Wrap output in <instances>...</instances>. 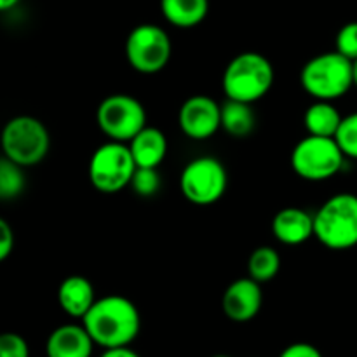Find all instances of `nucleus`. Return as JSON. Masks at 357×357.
Instances as JSON below:
<instances>
[{
  "label": "nucleus",
  "mask_w": 357,
  "mask_h": 357,
  "mask_svg": "<svg viewBox=\"0 0 357 357\" xmlns=\"http://www.w3.org/2000/svg\"><path fill=\"white\" fill-rule=\"evenodd\" d=\"M84 328L101 349L129 347L142 330V316L135 303L121 295L96 298L82 319Z\"/></svg>",
  "instance_id": "obj_1"
},
{
  "label": "nucleus",
  "mask_w": 357,
  "mask_h": 357,
  "mask_svg": "<svg viewBox=\"0 0 357 357\" xmlns=\"http://www.w3.org/2000/svg\"><path fill=\"white\" fill-rule=\"evenodd\" d=\"M274 77V66L264 54L255 51L241 52L223 72V93L227 100L253 105L271 91Z\"/></svg>",
  "instance_id": "obj_2"
},
{
  "label": "nucleus",
  "mask_w": 357,
  "mask_h": 357,
  "mask_svg": "<svg viewBox=\"0 0 357 357\" xmlns=\"http://www.w3.org/2000/svg\"><path fill=\"white\" fill-rule=\"evenodd\" d=\"M314 237L333 251L357 246V195L337 194L314 215Z\"/></svg>",
  "instance_id": "obj_3"
},
{
  "label": "nucleus",
  "mask_w": 357,
  "mask_h": 357,
  "mask_svg": "<svg viewBox=\"0 0 357 357\" xmlns=\"http://www.w3.org/2000/svg\"><path fill=\"white\" fill-rule=\"evenodd\" d=\"M303 89L319 101H335L354 86L352 61L340 52H323L309 59L300 72Z\"/></svg>",
  "instance_id": "obj_4"
},
{
  "label": "nucleus",
  "mask_w": 357,
  "mask_h": 357,
  "mask_svg": "<svg viewBox=\"0 0 357 357\" xmlns=\"http://www.w3.org/2000/svg\"><path fill=\"white\" fill-rule=\"evenodd\" d=\"M0 146L7 159L21 167H31L45 159L51 146V136L42 121L31 115H17L3 126Z\"/></svg>",
  "instance_id": "obj_5"
},
{
  "label": "nucleus",
  "mask_w": 357,
  "mask_h": 357,
  "mask_svg": "<svg viewBox=\"0 0 357 357\" xmlns=\"http://www.w3.org/2000/svg\"><path fill=\"white\" fill-rule=\"evenodd\" d=\"M136 162L129 145L121 142H108L94 150L89 160V181L101 194H117L129 187Z\"/></svg>",
  "instance_id": "obj_6"
},
{
  "label": "nucleus",
  "mask_w": 357,
  "mask_h": 357,
  "mask_svg": "<svg viewBox=\"0 0 357 357\" xmlns=\"http://www.w3.org/2000/svg\"><path fill=\"white\" fill-rule=\"evenodd\" d=\"M345 155L335 138L312 136L300 139L291 152V167L307 181L333 178L344 166Z\"/></svg>",
  "instance_id": "obj_7"
},
{
  "label": "nucleus",
  "mask_w": 357,
  "mask_h": 357,
  "mask_svg": "<svg viewBox=\"0 0 357 357\" xmlns=\"http://www.w3.org/2000/svg\"><path fill=\"white\" fill-rule=\"evenodd\" d=\"M173 52L169 35L157 24L143 23L132 28L126 40V58L132 70L145 75L162 72Z\"/></svg>",
  "instance_id": "obj_8"
},
{
  "label": "nucleus",
  "mask_w": 357,
  "mask_h": 357,
  "mask_svg": "<svg viewBox=\"0 0 357 357\" xmlns=\"http://www.w3.org/2000/svg\"><path fill=\"white\" fill-rule=\"evenodd\" d=\"M96 122L112 142L129 143L146 126V112L129 94H110L98 107Z\"/></svg>",
  "instance_id": "obj_9"
},
{
  "label": "nucleus",
  "mask_w": 357,
  "mask_h": 357,
  "mask_svg": "<svg viewBox=\"0 0 357 357\" xmlns=\"http://www.w3.org/2000/svg\"><path fill=\"white\" fill-rule=\"evenodd\" d=\"M227 169L215 157H197L183 167L180 176L181 194L197 206L215 204L227 190Z\"/></svg>",
  "instance_id": "obj_10"
},
{
  "label": "nucleus",
  "mask_w": 357,
  "mask_h": 357,
  "mask_svg": "<svg viewBox=\"0 0 357 357\" xmlns=\"http://www.w3.org/2000/svg\"><path fill=\"white\" fill-rule=\"evenodd\" d=\"M178 124L187 138L208 139L222 128V107L213 98L195 94L181 105Z\"/></svg>",
  "instance_id": "obj_11"
},
{
  "label": "nucleus",
  "mask_w": 357,
  "mask_h": 357,
  "mask_svg": "<svg viewBox=\"0 0 357 357\" xmlns=\"http://www.w3.org/2000/svg\"><path fill=\"white\" fill-rule=\"evenodd\" d=\"M264 305V293L260 282L251 279H237L225 289L222 298V309L234 323H248L255 319Z\"/></svg>",
  "instance_id": "obj_12"
},
{
  "label": "nucleus",
  "mask_w": 357,
  "mask_h": 357,
  "mask_svg": "<svg viewBox=\"0 0 357 357\" xmlns=\"http://www.w3.org/2000/svg\"><path fill=\"white\" fill-rule=\"evenodd\" d=\"M94 342L84 324L58 326L45 342L47 357H91Z\"/></svg>",
  "instance_id": "obj_13"
},
{
  "label": "nucleus",
  "mask_w": 357,
  "mask_h": 357,
  "mask_svg": "<svg viewBox=\"0 0 357 357\" xmlns=\"http://www.w3.org/2000/svg\"><path fill=\"white\" fill-rule=\"evenodd\" d=\"M272 234L286 246H298L314 236V216L300 208H284L272 220Z\"/></svg>",
  "instance_id": "obj_14"
},
{
  "label": "nucleus",
  "mask_w": 357,
  "mask_h": 357,
  "mask_svg": "<svg viewBox=\"0 0 357 357\" xmlns=\"http://www.w3.org/2000/svg\"><path fill=\"white\" fill-rule=\"evenodd\" d=\"M58 302L63 312L73 319H84L91 307L96 302L94 288L84 275H70L59 284Z\"/></svg>",
  "instance_id": "obj_15"
},
{
  "label": "nucleus",
  "mask_w": 357,
  "mask_h": 357,
  "mask_svg": "<svg viewBox=\"0 0 357 357\" xmlns=\"http://www.w3.org/2000/svg\"><path fill=\"white\" fill-rule=\"evenodd\" d=\"M129 150H131L136 167L157 169L167 155V138L160 129L145 126L129 142Z\"/></svg>",
  "instance_id": "obj_16"
},
{
  "label": "nucleus",
  "mask_w": 357,
  "mask_h": 357,
  "mask_svg": "<svg viewBox=\"0 0 357 357\" xmlns=\"http://www.w3.org/2000/svg\"><path fill=\"white\" fill-rule=\"evenodd\" d=\"M160 13L176 28H194L206 20L209 0H160Z\"/></svg>",
  "instance_id": "obj_17"
},
{
  "label": "nucleus",
  "mask_w": 357,
  "mask_h": 357,
  "mask_svg": "<svg viewBox=\"0 0 357 357\" xmlns=\"http://www.w3.org/2000/svg\"><path fill=\"white\" fill-rule=\"evenodd\" d=\"M340 112L331 105V101H319L310 105L303 115V126L307 132L312 136H324V138H335L338 128L342 124Z\"/></svg>",
  "instance_id": "obj_18"
},
{
  "label": "nucleus",
  "mask_w": 357,
  "mask_h": 357,
  "mask_svg": "<svg viewBox=\"0 0 357 357\" xmlns=\"http://www.w3.org/2000/svg\"><path fill=\"white\" fill-rule=\"evenodd\" d=\"M257 115L250 103L227 100L222 105V128L232 138H248L255 131Z\"/></svg>",
  "instance_id": "obj_19"
},
{
  "label": "nucleus",
  "mask_w": 357,
  "mask_h": 357,
  "mask_svg": "<svg viewBox=\"0 0 357 357\" xmlns=\"http://www.w3.org/2000/svg\"><path fill=\"white\" fill-rule=\"evenodd\" d=\"M281 271V255L271 246H260L248 260V274L257 282H268Z\"/></svg>",
  "instance_id": "obj_20"
},
{
  "label": "nucleus",
  "mask_w": 357,
  "mask_h": 357,
  "mask_svg": "<svg viewBox=\"0 0 357 357\" xmlns=\"http://www.w3.org/2000/svg\"><path fill=\"white\" fill-rule=\"evenodd\" d=\"M23 169L6 155L0 157V201H10L23 194L26 185Z\"/></svg>",
  "instance_id": "obj_21"
},
{
  "label": "nucleus",
  "mask_w": 357,
  "mask_h": 357,
  "mask_svg": "<svg viewBox=\"0 0 357 357\" xmlns=\"http://www.w3.org/2000/svg\"><path fill=\"white\" fill-rule=\"evenodd\" d=\"M335 139H337L338 146L345 157L357 160V112L342 119V124Z\"/></svg>",
  "instance_id": "obj_22"
},
{
  "label": "nucleus",
  "mask_w": 357,
  "mask_h": 357,
  "mask_svg": "<svg viewBox=\"0 0 357 357\" xmlns=\"http://www.w3.org/2000/svg\"><path fill=\"white\" fill-rule=\"evenodd\" d=\"M129 187H132V190L142 197H152L159 192L160 176L153 167H136Z\"/></svg>",
  "instance_id": "obj_23"
},
{
  "label": "nucleus",
  "mask_w": 357,
  "mask_h": 357,
  "mask_svg": "<svg viewBox=\"0 0 357 357\" xmlns=\"http://www.w3.org/2000/svg\"><path fill=\"white\" fill-rule=\"evenodd\" d=\"M337 51L351 61L357 59V21L344 24L337 33Z\"/></svg>",
  "instance_id": "obj_24"
},
{
  "label": "nucleus",
  "mask_w": 357,
  "mask_h": 357,
  "mask_svg": "<svg viewBox=\"0 0 357 357\" xmlns=\"http://www.w3.org/2000/svg\"><path fill=\"white\" fill-rule=\"evenodd\" d=\"M0 357H30V347L21 335L0 333Z\"/></svg>",
  "instance_id": "obj_25"
},
{
  "label": "nucleus",
  "mask_w": 357,
  "mask_h": 357,
  "mask_svg": "<svg viewBox=\"0 0 357 357\" xmlns=\"http://www.w3.org/2000/svg\"><path fill=\"white\" fill-rule=\"evenodd\" d=\"M14 248V232L9 223L0 216V264L9 258Z\"/></svg>",
  "instance_id": "obj_26"
},
{
  "label": "nucleus",
  "mask_w": 357,
  "mask_h": 357,
  "mask_svg": "<svg viewBox=\"0 0 357 357\" xmlns=\"http://www.w3.org/2000/svg\"><path fill=\"white\" fill-rule=\"evenodd\" d=\"M279 357H323V354H321L319 349L314 347L312 344L296 342V344L288 345V347L279 354Z\"/></svg>",
  "instance_id": "obj_27"
},
{
  "label": "nucleus",
  "mask_w": 357,
  "mask_h": 357,
  "mask_svg": "<svg viewBox=\"0 0 357 357\" xmlns=\"http://www.w3.org/2000/svg\"><path fill=\"white\" fill-rule=\"evenodd\" d=\"M100 357H142L131 347H117V349H103V354Z\"/></svg>",
  "instance_id": "obj_28"
},
{
  "label": "nucleus",
  "mask_w": 357,
  "mask_h": 357,
  "mask_svg": "<svg viewBox=\"0 0 357 357\" xmlns=\"http://www.w3.org/2000/svg\"><path fill=\"white\" fill-rule=\"evenodd\" d=\"M17 2H20V0H0V13L13 9L14 6H17Z\"/></svg>",
  "instance_id": "obj_29"
},
{
  "label": "nucleus",
  "mask_w": 357,
  "mask_h": 357,
  "mask_svg": "<svg viewBox=\"0 0 357 357\" xmlns=\"http://www.w3.org/2000/svg\"><path fill=\"white\" fill-rule=\"evenodd\" d=\"M352 72H354V86L357 87V59L352 61Z\"/></svg>",
  "instance_id": "obj_30"
},
{
  "label": "nucleus",
  "mask_w": 357,
  "mask_h": 357,
  "mask_svg": "<svg viewBox=\"0 0 357 357\" xmlns=\"http://www.w3.org/2000/svg\"><path fill=\"white\" fill-rule=\"evenodd\" d=\"M213 357H230V356H223V354H218V356H213Z\"/></svg>",
  "instance_id": "obj_31"
}]
</instances>
